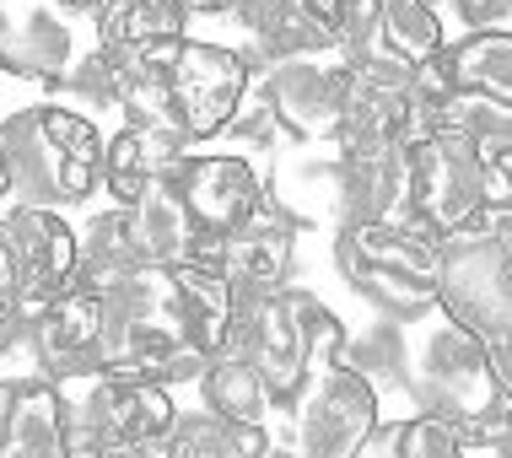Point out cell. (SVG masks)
<instances>
[{
	"instance_id": "6da1fadb",
	"label": "cell",
	"mask_w": 512,
	"mask_h": 458,
	"mask_svg": "<svg viewBox=\"0 0 512 458\" xmlns=\"http://www.w3.org/2000/svg\"><path fill=\"white\" fill-rule=\"evenodd\" d=\"M421 324V340L405 356V394L415 399V410L453 426L464 448L486 442L496 458H507V378L491 362V345L437 308Z\"/></svg>"
},
{
	"instance_id": "7a4b0ae2",
	"label": "cell",
	"mask_w": 512,
	"mask_h": 458,
	"mask_svg": "<svg viewBox=\"0 0 512 458\" xmlns=\"http://www.w3.org/2000/svg\"><path fill=\"white\" fill-rule=\"evenodd\" d=\"M0 157L11 178V205L65 211L103 189V130L92 114L60 103H33L0 119Z\"/></svg>"
},
{
	"instance_id": "3957f363",
	"label": "cell",
	"mask_w": 512,
	"mask_h": 458,
	"mask_svg": "<svg viewBox=\"0 0 512 458\" xmlns=\"http://www.w3.org/2000/svg\"><path fill=\"white\" fill-rule=\"evenodd\" d=\"M340 345H345V324L313 291H297V286H281L270 297L238 308L232 313V335H227V351H238L259 372L275 410L292 405L297 388L313 372L335 367Z\"/></svg>"
},
{
	"instance_id": "277c9868",
	"label": "cell",
	"mask_w": 512,
	"mask_h": 458,
	"mask_svg": "<svg viewBox=\"0 0 512 458\" xmlns=\"http://www.w3.org/2000/svg\"><path fill=\"white\" fill-rule=\"evenodd\" d=\"M54 410H60L65 448L81 458H124L157 448L173 426V394L162 383L119 378V372L87 367L71 378H54Z\"/></svg>"
},
{
	"instance_id": "5b68a950",
	"label": "cell",
	"mask_w": 512,
	"mask_h": 458,
	"mask_svg": "<svg viewBox=\"0 0 512 458\" xmlns=\"http://www.w3.org/2000/svg\"><path fill=\"white\" fill-rule=\"evenodd\" d=\"M98 367L141 383H189L200 378L205 356H195L178 335L162 265H146L103 291V329H98Z\"/></svg>"
},
{
	"instance_id": "8992f818",
	"label": "cell",
	"mask_w": 512,
	"mask_h": 458,
	"mask_svg": "<svg viewBox=\"0 0 512 458\" xmlns=\"http://www.w3.org/2000/svg\"><path fill=\"white\" fill-rule=\"evenodd\" d=\"M335 270L394 324H415L437 308V238L415 221L335 227Z\"/></svg>"
},
{
	"instance_id": "52a82bcc",
	"label": "cell",
	"mask_w": 512,
	"mask_h": 458,
	"mask_svg": "<svg viewBox=\"0 0 512 458\" xmlns=\"http://www.w3.org/2000/svg\"><path fill=\"white\" fill-rule=\"evenodd\" d=\"M437 313L475 340H507L512 329V248L507 211H486L437 238Z\"/></svg>"
},
{
	"instance_id": "ba28073f",
	"label": "cell",
	"mask_w": 512,
	"mask_h": 458,
	"mask_svg": "<svg viewBox=\"0 0 512 458\" xmlns=\"http://www.w3.org/2000/svg\"><path fill=\"white\" fill-rule=\"evenodd\" d=\"M507 173L486 168L459 135L432 130L410 146V216L421 232L448 238L486 211H507Z\"/></svg>"
},
{
	"instance_id": "9c48e42d",
	"label": "cell",
	"mask_w": 512,
	"mask_h": 458,
	"mask_svg": "<svg viewBox=\"0 0 512 458\" xmlns=\"http://www.w3.org/2000/svg\"><path fill=\"white\" fill-rule=\"evenodd\" d=\"M103 297L98 291H60L44 308H22L0 329V378H71L98 367Z\"/></svg>"
},
{
	"instance_id": "30bf717a",
	"label": "cell",
	"mask_w": 512,
	"mask_h": 458,
	"mask_svg": "<svg viewBox=\"0 0 512 458\" xmlns=\"http://www.w3.org/2000/svg\"><path fill=\"white\" fill-rule=\"evenodd\" d=\"M248 87L254 81H248L238 49L178 38L168 49V130H178L189 146L211 141L243 108Z\"/></svg>"
},
{
	"instance_id": "8fae6325",
	"label": "cell",
	"mask_w": 512,
	"mask_h": 458,
	"mask_svg": "<svg viewBox=\"0 0 512 458\" xmlns=\"http://www.w3.org/2000/svg\"><path fill=\"white\" fill-rule=\"evenodd\" d=\"M378 394L362 383L351 367H324L297 388V399L286 405V442L302 458H351L378 426Z\"/></svg>"
},
{
	"instance_id": "7c38bea8",
	"label": "cell",
	"mask_w": 512,
	"mask_h": 458,
	"mask_svg": "<svg viewBox=\"0 0 512 458\" xmlns=\"http://www.w3.org/2000/svg\"><path fill=\"white\" fill-rule=\"evenodd\" d=\"M76 232L60 211L38 205H6L0 211V281L17 308H44L49 297L71 291Z\"/></svg>"
},
{
	"instance_id": "4fadbf2b",
	"label": "cell",
	"mask_w": 512,
	"mask_h": 458,
	"mask_svg": "<svg viewBox=\"0 0 512 458\" xmlns=\"http://www.w3.org/2000/svg\"><path fill=\"white\" fill-rule=\"evenodd\" d=\"M173 189H178V200H184L189 221H195L200 254L270 205V189H265V178H259V168L248 157H232V151H216V157L189 151L173 168Z\"/></svg>"
},
{
	"instance_id": "5bb4252c",
	"label": "cell",
	"mask_w": 512,
	"mask_h": 458,
	"mask_svg": "<svg viewBox=\"0 0 512 458\" xmlns=\"http://www.w3.org/2000/svg\"><path fill=\"white\" fill-rule=\"evenodd\" d=\"M259 97L270 103L275 124L286 141L318 146L335 141L345 97H351V71L335 54H302V60H281L259 76Z\"/></svg>"
},
{
	"instance_id": "9a60e30c",
	"label": "cell",
	"mask_w": 512,
	"mask_h": 458,
	"mask_svg": "<svg viewBox=\"0 0 512 458\" xmlns=\"http://www.w3.org/2000/svg\"><path fill=\"white\" fill-rule=\"evenodd\" d=\"M292 254H297V221L286 211H275V205H265V211L248 216L238 232H227L221 243L205 248L195 265L221 275V286H227V297H232V313H238L248 302H259V297H270V291L286 286Z\"/></svg>"
},
{
	"instance_id": "2e32d148",
	"label": "cell",
	"mask_w": 512,
	"mask_h": 458,
	"mask_svg": "<svg viewBox=\"0 0 512 458\" xmlns=\"http://www.w3.org/2000/svg\"><path fill=\"white\" fill-rule=\"evenodd\" d=\"M410 216V146L335 151V227Z\"/></svg>"
},
{
	"instance_id": "e0dca14e",
	"label": "cell",
	"mask_w": 512,
	"mask_h": 458,
	"mask_svg": "<svg viewBox=\"0 0 512 458\" xmlns=\"http://www.w3.org/2000/svg\"><path fill=\"white\" fill-rule=\"evenodd\" d=\"M76 60L71 22L54 6H6L0 0V71L38 87H60Z\"/></svg>"
},
{
	"instance_id": "ac0fdd59",
	"label": "cell",
	"mask_w": 512,
	"mask_h": 458,
	"mask_svg": "<svg viewBox=\"0 0 512 458\" xmlns=\"http://www.w3.org/2000/svg\"><path fill=\"white\" fill-rule=\"evenodd\" d=\"M189 157V141L162 124H124L119 135H103V189L114 205H135V194L168 178Z\"/></svg>"
},
{
	"instance_id": "d6986e66",
	"label": "cell",
	"mask_w": 512,
	"mask_h": 458,
	"mask_svg": "<svg viewBox=\"0 0 512 458\" xmlns=\"http://www.w3.org/2000/svg\"><path fill=\"white\" fill-rule=\"evenodd\" d=\"M232 17L248 27V44L259 49L265 65L302 60V54H335V33L308 0H238Z\"/></svg>"
},
{
	"instance_id": "ffe728a7",
	"label": "cell",
	"mask_w": 512,
	"mask_h": 458,
	"mask_svg": "<svg viewBox=\"0 0 512 458\" xmlns=\"http://www.w3.org/2000/svg\"><path fill=\"white\" fill-rule=\"evenodd\" d=\"M162 281H168V302L178 318V335L195 356L211 362L216 351H227L232 335V297L221 286L216 270L205 265H162Z\"/></svg>"
},
{
	"instance_id": "44dd1931",
	"label": "cell",
	"mask_w": 512,
	"mask_h": 458,
	"mask_svg": "<svg viewBox=\"0 0 512 458\" xmlns=\"http://www.w3.org/2000/svg\"><path fill=\"white\" fill-rule=\"evenodd\" d=\"M432 76L448 97H512V38L507 33H469L459 44H442L432 60Z\"/></svg>"
},
{
	"instance_id": "7402d4cb",
	"label": "cell",
	"mask_w": 512,
	"mask_h": 458,
	"mask_svg": "<svg viewBox=\"0 0 512 458\" xmlns=\"http://www.w3.org/2000/svg\"><path fill=\"white\" fill-rule=\"evenodd\" d=\"M146 270V254L135 243V221H130V205H108L87 221V232H76V270H71V286L76 291H103L119 286L124 275Z\"/></svg>"
},
{
	"instance_id": "603a6c76",
	"label": "cell",
	"mask_w": 512,
	"mask_h": 458,
	"mask_svg": "<svg viewBox=\"0 0 512 458\" xmlns=\"http://www.w3.org/2000/svg\"><path fill=\"white\" fill-rule=\"evenodd\" d=\"M130 221H135V243H141L146 265H195V259H200L195 221H189L184 200H178L173 173L135 194Z\"/></svg>"
},
{
	"instance_id": "cb8c5ba5",
	"label": "cell",
	"mask_w": 512,
	"mask_h": 458,
	"mask_svg": "<svg viewBox=\"0 0 512 458\" xmlns=\"http://www.w3.org/2000/svg\"><path fill=\"white\" fill-rule=\"evenodd\" d=\"M0 458H71L49 383L11 378V405H6V426H0Z\"/></svg>"
},
{
	"instance_id": "d4e9b609",
	"label": "cell",
	"mask_w": 512,
	"mask_h": 458,
	"mask_svg": "<svg viewBox=\"0 0 512 458\" xmlns=\"http://www.w3.org/2000/svg\"><path fill=\"white\" fill-rule=\"evenodd\" d=\"M189 38V11L178 0H103L98 44L103 49H162Z\"/></svg>"
},
{
	"instance_id": "484cf974",
	"label": "cell",
	"mask_w": 512,
	"mask_h": 458,
	"mask_svg": "<svg viewBox=\"0 0 512 458\" xmlns=\"http://www.w3.org/2000/svg\"><path fill=\"white\" fill-rule=\"evenodd\" d=\"M200 399L205 410L221 415V421H238V426H265L270 421V394L265 383H259V372L243 362L238 351H216L211 362L200 367Z\"/></svg>"
},
{
	"instance_id": "4316f807",
	"label": "cell",
	"mask_w": 512,
	"mask_h": 458,
	"mask_svg": "<svg viewBox=\"0 0 512 458\" xmlns=\"http://www.w3.org/2000/svg\"><path fill=\"white\" fill-rule=\"evenodd\" d=\"M265 448V426L221 421L211 410L173 415V426L157 442V458H254Z\"/></svg>"
},
{
	"instance_id": "83f0119b",
	"label": "cell",
	"mask_w": 512,
	"mask_h": 458,
	"mask_svg": "<svg viewBox=\"0 0 512 458\" xmlns=\"http://www.w3.org/2000/svg\"><path fill=\"white\" fill-rule=\"evenodd\" d=\"M437 130L459 135L486 168L507 173V151H512V114L496 97H448L437 114Z\"/></svg>"
},
{
	"instance_id": "f1b7e54d",
	"label": "cell",
	"mask_w": 512,
	"mask_h": 458,
	"mask_svg": "<svg viewBox=\"0 0 512 458\" xmlns=\"http://www.w3.org/2000/svg\"><path fill=\"white\" fill-rule=\"evenodd\" d=\"M405 356H410V335L405 324H394V318H378V324H367L362 335H345L340 345V367H351L362 383H372V394H405Z\"/></svg>"
},
{
	"instance_id": "f546056e",
	"label": "cell",
	"mask_w": 512,
	"mask_h": 458,
	"mask_svg": "<svg viewBox=\"0 0 512 458\" xmlns=\"http://www.w3.org/2000/svg\"><path fill=\"white\" fill-rule=\"evenodd\" d=\"M351 458H464V442L432 415H405V421H378Z\"/></svg>"
},
{
	"instance_id": "4dcf8cb0",
	"label": "cell",
	"mask_w": 512,
	"mask_h": 458,
	"mask_svg": "<svg viewBox=\"0 0 512 458\" xmlns=\"http://www.w3.org/2000/svg\"><path fill=\"white\" fill-rule=\"evenodd\" d=\"M54 92H65L71 103L92 108V114H103V108H119V54L114 49H87L81 60H71V71Z\"/></svg>"
},
{
	"instance_id": "1f68e13d",
	"label": "cell",
	"mask_w": 512,
	"mask_h": 458,
	"mask_svg": "<svg viewBox=\"0 0 512 458\" xmlns=\"http://www.w3.org/2000/svg\"><path fill=\"white\" fill-rule=\"evenodd\" d=\"M221 135H232V141H243V146L265 151V157H270V151L286 141V135H281V124H275V114H270V103L259 97V87H248L243 108L227 119V130H221Z\"/></svg>"
},
{
	"instance_id": "d6a6232c",
	"label": "cell",
	"mask_w": 512,
	"mask_h": 458,
	"mask_svg": "<svg viewBox=\"0 0 512 458\" xmlns=\"http://www.w3.org/2000/svg\"><path fill=\"white\" fill-rule=\"evenodd\" d=\"M453 11L469 33H507L512 27V0H453Z\"/></svg>"
},
{
	"instance_id": "836d02e7",
	"label": "cell",
	"mask_w": 512,
	"mask_h": 458,
	"mask_svg": "<svg viewBox=\"0 0 512 458\" xmlns=\"http://www.w3.org/2000/svg\"><path fill=\"white\" fill-rule=\"evenodd\" d=\"M178 6L189 17H227V11H238V0H178Z\"/></svg>"
},
{
	"instance_id": "e575fe53",
	"label": "cell",
	"mask_w": 512,
	"mask_h": 458,
	"mask_svg": "<svg viewBox=\"0 0 512 458\" xmlns=\"http://www.w3.org/2000/svg\"><path fill=\"white\" fill-rule=\"evenodd\" d=\"M54 11H60V17H92V22H98L103 0H54Z\"/></svg>"
},
{
	"instance_id": "d590c367",
	"label": "cell",
	"mask_w": 512,
	"mask_h": 458,
	"mask_svg": "<svg viewBox=\"0 0 512 458\" xmlns=\"http://www.w3.org/2000/svg\"><path fill=\"white\" fill-rule=\"evenodd\" d=\"M254 458H302V453L292 448V442H286V432H281V437H270V432H265V448H259Z\"/></svg>"
},
{
	"instance_id": "8d00e7d4",
	"label": "cell",
	"mask_w": 512,
	"mask_h": 458,
	"mask_svg": "<svg viewBox=\"0 0 512 458\" xmlns=\"http://www.w3.org/2000/svg\"><path fill=\"white\" fill-rule=\"evenodd\" d=\"M17 313H22V308H17V297H11V291H6V281H0V329H6Z\"/></svg>"
},
{
	"instance_id": "74e56055",
	"label": "cell",
	"mask_w": 512,
	"mask_h": 458,
	"mask_svg": "<svg viewBox=\"0 0 512 458\" xmlns=\"http://www.w3.org/2000/svg\"><path fill=\"white\" fill-rule=\"evenodd\" d=\"M308 6H313V11H318V17H324L329 27H335V17L345 11V0H308Z\"/></svg>"
},
{
	"instance_id": "f35d334b",
	"label": "cell",
	"mask_w": 512,
	"mask_h": 458,
	"mask_svg": "<svg viewBox=\"0 0 512 458\" xmlns=\"http://www.w3.org/2000/svg\"><path fill=\"white\" fill-rule=\"evenodd\" d=\"M6 200H11V178H6V157H0V211H6Z\"/></svg>"
},
{
	"instance_id": "ab89813d",
	"label": "cell",
	"mask_w": 512,
	"mask_h": 458,
	"mask_svg": "<svg viewBox=\"0 0 512 458\" xmlns=\"http://www.w3.org/2000/svg\"><path fill=\"white\" fill-rule=\"evenodd\" d=\"M6 405H11V378H0V426H6Z\"/></svg>"
},
{
	"instance_id": "60d3db41",
	"label": "cell",
	"mask_w": 512,
	"mask_h": 458,
	"mask_svg": "<svg viewBox=\"0 0 512 458\" xmlns=\"http://www.w3.org/2000/svg\"><path fill=\"white\" fill-rule=\"evenodd\" d=\"M124 458H157V448H146V453H124Z\"/></svg>"
},
{
	"instance_id": "b9f144b4",
	"label": "cell",
	"mask_w": 512,
	"mask_h": 458,
	"mask_svg": "<svg viewBox=\"0 0 512 458\" xmlns=\"http://www.w3.org/2000/svg\"><path fill=\"white\" fill-rule=\"evenodd\" d=\"M71 458H81V453H71Z\"/></svg>"
},
{
	"instance_id": "7bdbcfd3",
	"label": "cell",
	"mask_w": 512,
	"mask_h": 458,
	"mask_svg": "<svg viewBox=\"0 0 512 458\" xmlns=\"http://www.w3.org/2000/svg\"><path fill=\"white\" fill-rule=\"evenodd\" d=\"M432 6H437V0H432Z\"/></svg>"
}]
</instances>
